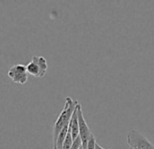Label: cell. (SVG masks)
Returning <instances> with one entry per match:
<instances>
[{
  "label": "cell",
  "mask_w": 154,
  "mask_h": 149,
  "mask_svg": "<svg viewBox=\"0 0 154 149\" xmlns=\"http://www.w3.org/2000/svg\"><path fill=\"white\" fill-rule=\"evenodd\" d=\"M78 104V101H73L71 97H66L65 99V104L61 111L60 115L58 116L54 125V129H53V139H54V145L56 143L57 137L61 131L67 125H69L72 116L76 108V106ZM53 145V146H54Z\"/></svg>",
  "instance_id": "obj_1"
},
{
  "label": "cell",
  "mask_w": 154,
  "mask_h": 149,
  "mask_svg": "<svg viewBox=\"0 0 154 149\" xmlns=\"http://www.w3.org/2000/svg\"><path fill=\"white\" fill-rule=\"evenodd\" d=\"M127 144L131 149H154V144L138 130H131L127 135Z\"/></svg>",
  "instance_id": "obj_2"
},
{
  "label": "cell",
  "mask_w": 154,
  "mask_h": 149,
  "mask_svg": "<svg viewBox=\"0 0 154 149\" xmlns=\"http://www.w3.org/2000/svg\"><path fill=\"white\" fill-rule=\"evenodd\" d=\"M48 69V64L44 56H33L32 60L26 65L28 74L35 78H43Z\"/></svg>",
  "instance_id": "obj_3"
},
{
  "label": "cell",
  "mask_w": 154,
  "mask_h": 149,
  "mask_svg": "<svg viewBox=\"0 0 154 149\" xmlns=\"http://www.w3.org/2000/svg\"><path fill=\"white\" fill-rule=\"evenodd\" d=\"M77 115H78V121H79V136L82 140V145L84 149H87V144L88 141L93 135V133L90 130V127L88 126V124L86 123L83 111H82V106L81 104H77Z\"/></svg>",
  "instance_id": "obj_4"
},
{
  "label": "cell",
  "mask_w": 154,
  "mask_h": 149,
  "mask_svg": "<svg viewBox=\"0 0 154 149\" xmlns=\"http://www.w3.org/2000/svg\"><path fill=\"white\" fill-rule=\"evenodd\" d=\"M8 76L14 83L19 85H24L28 80L26 66L21 64H17L10 67L8 72Z\"/></svg>",
  "instance_id": "obj_5"
},
{
  "label": "cell",
  "mask_w": 154,
  "mask_h": 149,
  "mask_svg": "<svg viewBox=\"0 0 154 149\" xmlns=\"http://www.w3.org/2000/svg\"><path fill=\"white\" fill-rule=\"evenodd\" d=\"M69 131L71 132L73 141L79 136V121H78V115H77V108H75L72 116V118L69 124Z\"/></svg>",
  "instance_id": "obj_6"
},
{
  "label": "cell",
  "mask_w": 154,
  "mask_h": 149,
  "mask_svg": "<svg viewBox=\"0 0 154 149\" xmlns=\"http://www.w3.org/2000/svg\"><path fill=\"white\" fill-rule=\"evenodd\" d=\"M72 143H73V139L72 137L71 132L68 130V134H67V136L65 138V141L63 143V145L62 149H71L72 145Z\"/></svg>",
  "instance_id": "obj_7"
},
{
  "label": "cell",
  "mask_w": 154,
  "mask_h": 149,
  "mask_svg": "<svg viewBox=\"0 0 154 149\" xmlns=\"http://www.w3.org/2000/svg\"><path fill=\"white\" fill-rule=\"evenodd\" d=\"M96 144H97V142H96L95 136L92 135L87 144V149H96Z\"/></svg>",
  "instance_id": "obj_8"
},
{
  "label": "cell",
  "mask_w": 154,
  "mask_h": 149,
  "mask_svg": "<svg viewBox=\"0 0 154 149\" xmlns=\"http://www.w3.org/2000/svg\"><path fill=\"white\" fill-rule=\"evenodd\" d=\"M82 146H83V145H82V140H81L80 136H78V137H77V138L73 141L71 149H80Z\"/></svg>",
  "instance_id": "obj_9"
},
{
  "label": "cell",
  "mask_w": 154,
  "mask_h": 149,
  "mask_svg": "<svg viewBox=\"0 0 154 149\" xmlns=\"http://www.w3.org/2000/svg\"><path fill=\"white\" fill-rule=\"evenodd\" d=\"M96 149H104V148H103V147H102L99 144H96Z\"/></svg>",
  "instance_id": "obj_10"
},
{
  "label": "cell",
  "mask_w": 154,
  "mask_h": 149,
  "mask_svg": "<svg viewBox=\"0 0 154 149\" xmlns=\"http://www.w3.org/2000/svg\"><path fill=\"white\" fill-rule=\"evenodd\" d=\"M80 149H84V148H83V146H82V147H81V148H80Z\"/></svg>",
  "instance_id": "obj_11"
},
{
  "label": "cell",
  "mask_w": 154,
  "mask_h": 149,
  "mask_svg": "<svg viewBox=\"0 0 154 149\" xmlns=\"http://www.w3.org/2000/svg\"><path fill=\"white\" fill-rule=\"evenodd\" d=\"M129 149H131V148H129Z\"/></svg>",
  "instance_id": "obj_12"
}]
</instances>
